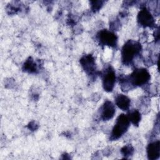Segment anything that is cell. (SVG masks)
<instances>
[{
  "mask_svg": "<svg viewBox=\"0 0 160 160\" xmlns=\"http://www.w3.org/2000/svg\"><path fill=\"white\" fill-rule=\"evenodd\" d=\"M142 50L141 44L134 40H128L122 46L121 50V60L124 64H131L134 58L140 54Z\"/></svg>",
  "mask_w": 160,
  "mask_h": 160,
  "instance_id": "cell-1",
  "label": "cell"
},
{
  "mask_svg": "<svg viewBox=\"0 0 160 160\" xmlns=\"http://www.w3.org/2000/svg\"><path fill=\"white\" fill-rule=\"evenodd\" d=\"M127 78L131 88H132L146 85L150 80L151 75L146 69L138 68L135 69L129 76H127Z\"/></svg>",
  "mask_w": 160,
  "mask_h": 160,
  "instance_id": "cell-2",
  "label": "cell"
},
{
  "mask_svg": "<svg viewBox=\"0 0 160 160\" xmlns=\"http://www.w3.org/2000/svg\"><path fill=\"white\" fill-rule=\"evenodd\" d=\"M129 124L130 121L128 116L124 114H121L116 120V122L112 129L110 139L114 141L120 138L128 131Z\"/></svg>",
  "mask_w": 160,
  "mask_h": 160,
  "instance_id": "cell-3",
  "label": "cell"
},
{
  "mask_svg": "<svg viewBox=\"0 0 160 160\" xmlns=\"http://www.w3.org/2000/svg\"><path fill=\"white\" fill-rule=\"evenodd\" d=\"M97 39L101 45L116 47L117 46L118 37L115 33L107 29H102L97 34Z\"/></svg>",
  "mask_w": 160,
  "mask_h": 160,
  "instance_id": "cell-4",
  "label": "cell"
},
{
  "mask_svg": "<svg viewBox=\"0 0 160 160\" xmlns=\"http://www.w3.org/2000/svg\"><path fill=\"white\" fill-rule=\"evenodd\" d=\"M116 72L114 69L110 66H108L102 74V86L107 92L112 91L116 82Z\"/></svg>",
  "mask_w": 160,
  "mask_h": 160,
  "instance_id": "cell-5",
  "label": "cell"
},
{
  "mask_svg": "<svg viewBox=\"0 0 160 160\" xmlns=\"http://www.w3.org/2000/svg\"><path fill=\"white\" fill-rule=\"evenodd\" d=\"M80 64L86 72L91 76L96 74V66L94 58L91 54H86L80 59Z\"/></svg>",
  "mask_w": 160,
  "mask_h": 160,
  "instance_id": "cell-6",
  "label": "cell"
},
{
  "mask_svg": "<svg viewBox=\"0 0 160 160\" xmlns=\"http://www.w3.org/2000/svg\"><path fill=\"white\" fill-rule=\"evenodd\" d=\"M138 23L144 27L152 28L155 25L154 18L151 12L146 8H141L138 14Z\"/></svg>",
  "mask_w": 160,
  "mask_h": 160,
  "instance_id": "cell-7",
  "label": "cell"
},
{
  "mask_svg": "<svg viewBox=\"0 0 160 160\" xmlns=\"http://www.w3.org/2000/svg\"><path fill=\"white\" fill-rule=\"evenodd\" d=\"M116 113V108L114 104L109 101L106 100L103 103L101 108V118L103 121H108L113 118Z\"/></svg>",
  "mask_w": 160,
  "mask_h": 160,
  "instance_id": "cell-8",
  "label": "cell"
},
{
  "mask_svg": "<svg viewBox=\"0 0 160 160\" xmlns=\"http://www.w3.org/2000/svg\"><path fill=\"white\" fill-rule=\"evenodd\" d=\"M148 158L151 160H156L160 155V142L159 140L150 142L147 146Z\"/></svg>",
  "mask_w": 160,
  "mask_h": 160,
  "instance_id": "cell-9",
  "label": "cell"
},
{
  "mask_svg": "<svg viewBox=\"0 0 160 160\" xmlns=\"http://www.w3.org/2000/svg\"><path fill=\"white\" fill-rule=\"evenodd\" d=\"M115 102L118 107L121 109L123 111H128L131 104V100L126 95L120 94L116 97Z\"/></svg>",
  "mask_w": 160,
  "mask_h": 160,
  "instance_id": "cell-10",
  "label": "cell"
},
{
  "mask_svg": "<svg viewBox=\"0 0 160 160\" xmlns=\"http://www.w3.org/2000/svg\"><path fill=\"white\" fill-rule=\"evenodd\" d=\"M22 69L29 73H36L38 71V66L32 58L29 57L23 64Z\"/></svg>",
  "mask_w": 160,
  "mask_h": 160,
  "instance_id": "cell-11",
  "label": "cell"
},
{
  "mask_svg": "<svg viewBox=\"0 0 160 160\" xmlns=\"http://www.w3.org/2000/svg\"><path fill=\"white\" fill-rule=\"evenodd\" d=\"M130 122H131L134 126H138L141 121V115L140 112L137 109H134L130 111L127 115Z\"/></svg>",
  "mask_w": 160,
  "mask_h": 160,
  "instance_id": "cell-12",
  "label": "cell"
},
{
  "mask_svg": "<svg viewBox=\"0 0 160 160\" xmlns=\"http://www.w3.org/2000/svg\"><path fill=\"white\" fill-rule=\"evenodd\" d=\"M121 152L124 157L127 158L128 156L132 155V154L134 152V148H132V146H131L129 144L126 145L121 148Z\"/></svg>",
  "mask_w": 160,
  "mask_h": 160,
  "instance_id": "cell-13",
  "label": "cell"
},
{
  "mask_svg": "<svg viewBox=\"0 0 160 160\" xmlns=\"http://www.w3.org/2000/svg\"><path fill=\"white\" fill-rule=\"evenodd\" d=\"M90 2L91 4V9L93 11H96L101 8L104 2L102 1H91Z\"/></svg>",
  "mask_w": 160,
  "mask_h": 160,
  "instance_id": "cell-14",
  "label": "cell"
},
{
  "mask_svg": "<svg viewBox=\"0 0 160 160\" xmlns=\"http://www.w3.org/2000/svg\"><path fill=\"white\" fill-rule=\"evenodd\" d=\"M28 128L32 131H34V130H36L37 128H38V126L37 124L34 122H31L28 126Z\"/></svg>",
  "mask_w": 160,
  "mask_h": 160,
  "instance_id": "cell-15",
  "label": "cell"
}]
</instances>
